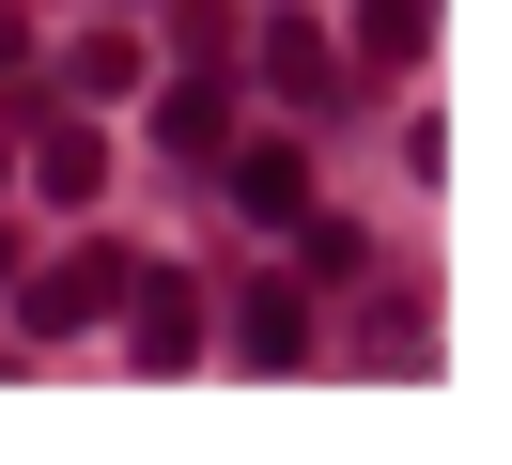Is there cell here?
<instances>
[{
    "instance_id": "30bf717a",
    "label": "cell",
    "mask_w": 512,
    "mask_h": 465,
    "mask_svg": "<svg viewBox=\"0 0 512 465\" xmlns=\"http://www.w3.org/2000/svg\"><path fill=\"white\" fill-rule=\"evenodd\" d=\"M357 62H419V0H373L357 16Z\"/></svg>"
},
{
    "instance_id": "277c9868",
    "label": "cell",
    "mask_w": 512,
    "mask_h": 465,
    "mask_svg": "<svg viewBox=\"0 0 512 465\" xmlns=\"http://www.w3.org/2000/svg\"><path fill=\"white\" fill-rule=\"evenodd\" d=\"M233 202H249V217H311V155H295V140H233Z\"/></svg>"
},
{
    "instance_id": "7a4b0ae2",
    "label": "cell",
    "mask_w": 512,
    "mask_h": 465,
    "mask_svg": "<svg viewBox=\"0 0 512 465\" xmlns=\"http://www.w3.org/2000/svg\"><path fill=\"white\" fill-rule=\"evenodd\" d=\"M156 140L187 155V171H202V155H233V62H202V78L156 93Z\"/></svg>"
},
{
    "instance_id": "6da1fadb",
    "label": "cell",
    "mask_w": 512,
    "mask_h": 465,
    "mask_svg": "<svg viewBox=\"0 0 512 465\" xmlns=\"http://www.w3.org/2000/svg\"><path fill=\"white\" fill-rule=\"evenodd\" d=\"M125 279H140V264H125V248H63V264H47V279H32V326H47V341H78V326H94V310H109V295H125Z\"/></svg>"
},
{
    "instance_id": "52a82bcc",
    "label": "cell",
    "mask_w": 512,
    "mask_h": 465,
    "mask_svg": "<svg viewBox=\"0 0 512 465\" xmlns=\"http://www.w3.org/2000/svg\"><path fill=\"white\" fill-rule=\"evenodd\" d=\"M63 93H94V109H109V93H140V47H125V31H94V47L63 62Z\"/></svg>"
},
{
    "instance_id": "8992f818",
    "label": "cell",
    "mask_w": 512,
    "mask_h": 465,
    "mask_svg": "<svg viewBox=\"0 0 512 465\" xmlns=\"http://www.w3.org/2000/svg\"><path fill=\"white\" fill-rule=\"evenodd\" d=\"M264 78H280L295 109H342V62H326V31H295V16L264 31Z\"/></svg>"
},
{
    "instance_id": "5b68a950",
    "label": "cell",
    "mask_w": 512,
    "mask_h": 465,
    "mask_svg": "<svg viewBox=\"0 0 512 465\" xmlns=\"http://www.w3.org/2000/svg\"><path fill=\"white\" fill-rule=\"evenodd\" d=\"M125 295H140V326H125V357H140V372L202 357V310H187V279H125Z\"/></svg>"
},
{
    "instance_id": "8fae6325",
    "label": "cell",
    "mask_w": 512,
    "mask_h": 465,
    "mask_svg": "<svg viewBox=\"0 0 512 465\" xmlns=\"http://www.w3.org/2000/svg\"><path fill=\"white\" fill-rule=\"evenodd\" d=\"M171 31H187V62H233V0H171Z\"/></svg>"
},
{
    "instance_id": "3957f363",
    "label": "cell",
    "mask_w": 512,
    "mask_h": 465,
    "mask_svg": "<svg viewBox=\"0 0 512 465\" xmlns=\"http://www.w3.org/2000/svg\"><path fill=\"white\" fill-rule=\"evenodd\" d=\"M233 295H249V310H233V357H249V372H295V357H311V310H295V279H233Z\"/></svg>"
},
{
    "instance_id": "7c38bea8",
    "label": "cell",
    "mask_w": 512,
    "mask_h": 465,
    "mask_svg": "<svg viewBox=\"0 0 512 465\" xmlns=\"http://www.w3.org/2000/svg\"><path fill=\"white\" fill-rule=\"evenodd\" d=\"M0 279H16V233H0Z\"/></svg>"
},
{
    "instance_id": "ba28073f",
    "label": "cell",
    "mask_w": 512,
    "mask_h": 465,
    "mask_svg": "<svg viewBox=\"0 0 512 465\" xmlns=\"http://www.w3.org/2000/svg\"><path fill=\"white\" fill-rule=\"evenodd\" d=\"M47 186H63V202H94V186H109V140H94V124H63V140H47Z\"/></svg>"
},
{
    "instance_id": "9c48e42d",
    "label": "cell",
    "mask_w": 512,
    "mask_h": 465,
    "mask_svg": "<svg viewBox=\"0 0 512 465\" xmlns=\"http://www.w3.org/2000/svg\"><path fill=\"white\" fill-rule=\"evenodd\" d=\"M295 248H311V279H357L373 248H357V217H295Z\"/></svg>"
}]
</instances>
